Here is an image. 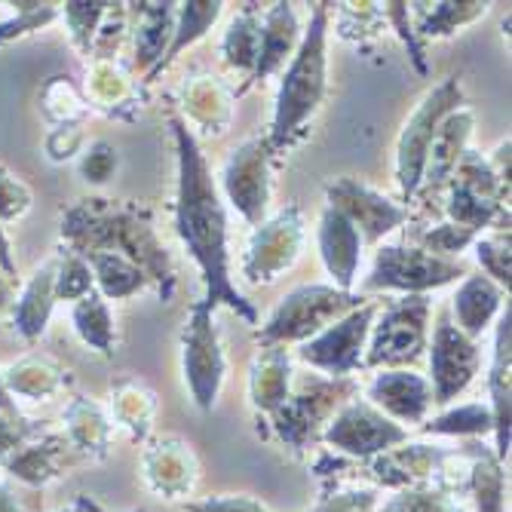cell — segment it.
I'll list each match as a JSON object with an SVG mask.
<instances>
[{"label": "cell", "instance_id": "obj_10", "mask_svg": "<svg viewBox=\"0 0 512 512\" xmlns=\"http://www.w3.org/2000/svg\"><path fill=\"white\" fill-rule=\"evenodd\" d=\"M424 319H427L424 298H402V304L390 307L378 329L371 362H399L414 356L424 341Z\"/></svg>", "mask_w": 512, "mask_h": 512}, {"label": "cell", "instance_id": "obj_23", "mask_svg": "<svg viewBox=\"0 0 512 512\" xmlns=\"http://www.w3.org/2000/svg\"><path fill=\"white\" fill-rule=\"evenodd\" d=\"M224 50H227V59L234 62V65H240V68L258 65L261 25H255V19L249 13H243L234 25H230V34L224 40Z\"/></svg>", "mask_w": 512, "mask_h": 512}, {"label": "cell", "instance_id": "obj_37", "mask_svg": "<svg viewBox=\"0 0 512 512\" xmlns=\"http://www.w3.org/2000/svg\"><path fill=\"white\" fill-rule=\"evenodd\" d=\"M19 439V430L16 427H7L4 421H0V451H4L7 445H13Z\"/></svg>", "mask_w": 512, "mask_h": 512}, {"label": "cell", "instance_id": "obj_29", "mask_svg": "<svg viewBox=\"0 0 512 512\" xmlns=\"http://www.w3.org/2000/svg\"><path fill=\"white\" fill-rule=\"evenodd\" d=\"M384 512H451V503L433 491H408L390 500Z\"/></svg>", "mask_w": 512, "mask_h": 512}, {"label": "cell", "instance_id": "obj_39", "mask_svg": "<svg viewBox=\"0 0 512 512\" xmlns=\"http://www.w3.org/2000/svg\"><path fill=\"white\" fill-rule=\"evenodd\" d=\"M0 408H10V402H7V393L0 390Z\"/></svg>", "mask_w": 512, "mask_h": 512}, {"label": "cell", "instance_id": "obj_27", "mask_svg": "<svg viewBox=\"0 0 512 512\" xmlns=\"http://www.w3.org/2000/svg\"><path fill=\"white\" fill-rule=\"evenodd\" d=\"M221 13V4H184V16H181V31L169 50V59L181 50L184 43H191L194 37L203 34L206 25H212Z\"/></svg>", "mask_w": 512, "mask_h": 512}, {"label": "cell", "instance_id": "obj_30", "mask_svg": "<svg viewBox=\"0 0 512 512\" xmlns=\"http://www.w3.org/2000/svg\"><path fill=\"white\" fill-rule=\"evenodd\" d=\"M479 261L491 276H497L500 283L509 286V240H491L479 246Z\"/></svg>", "mask_w": 512, "mask_h": 512}, {"label": "cell", "instance_id": "obj_32", "mask_svg": "<svg viewBox=\"0 0 512 512\" xmlns=\"http://www.w3.org/2000/svg\"><path fill=\"white\" fill-rule=\"evenodd\" d=\"M188 509L191 512H270L267 506H261L258 500H249V497H215L206 503H194Z\"/></svg>", "mask_w": 512, "mask_h": 512}, {"label": "cell", "instance_id": "obj_33", "mask_svg": "<svg viewBox=\"0 0 512 512\" xmlns=\"http://www.w3.org/2000/svg\"><path fill=\"white\" fill-rule=\"evenodd\" d=\"M89 289V270L86 264H80L77 258H71L62 270V279H59V292L65 298H74V295H83Z\"/></svg>", "mask_w": 512, "mask_h": 512}, {"label": "cell", "instance_id": "obj_14", "mask_svg": "<svg viewBox=\"0 0 512 512\" xmlns=\"http://www.w3.org/2000/svg\"><path fill=\"white\" fill-rule=\"evenodd\" d=\"M319 246H322L325 264H329V270L338 279V286L347 289L353 283V273L359 264V234H356V224H350V218L338 212L335 206L322 215Z\"/></svg>", "mask_w": 512, "mask_h": 512}, {"label": "cell", "instance_id": "obj_8", "mask_svg": "<svg viewBox=\"0 0 512 512\" xmlns=\"http://www.w3.org/2000/svg\"><path fill=\"white\" fill-rule=\"evenodd\" d=\"M329 439L335 448L353 451V454H375L387 451L390 445L405 439V430L390 424L384 414H378L368 405H350L329 430Z\"/></svg>", "mask_w": 512, "mask_h": 512}, {"label": "cell", "instance_id": "obj_17", "mask_svg": "<svg viewBox=\"0 0 512 512\" xmlns=\"http://www.w3.org/2000/svg\"><path fill=\"white\" fill-rule=\"evenodd\" d=\"M491 393H494V430H497V457H506L509 451V310L500 319L497 332V359L491 375Z\"/></svg>", "mask_w": 512, "mask_h": 512}, {"label": "cell", "instance_id": "obj_22", "mask_svg": "<svg viewBox=\"0 0 512 512\" xmlns=\"http://www.w3.org/2000/svg\"><path fill=\"white\" fill-rule=\"evenodd\" d=\"M467 129H470V114H457V117H448L445 123H439L436 129V138H433V175L439 178L442 172H448L451 163H457V151L463 145V138H467Z\"/></svg>", "mask_w": 512, "mask_h": 512}, {"label": "cell", "instance_id": "obj_18", "mask_svg": "<svg viewBox=\"0 0 512 512\" xmlns=\"http://www.w3.org/2000/svg\"><path fill=\"white\" fill-rule=\"evenodd\" d=\"M295 13L289 4H276L267 19H264V31H261V50H258V74H270L279 62L286 59V53L292 50L295 40Z\"/></svg>", "mask_w": 512, "mask_h": 512}, {"label": "cell", "instance_id": "obj_3", "mask_svg": "<svg viewBox=\"0 0 512 512\" xmlns=\"http://www.w3.org/2000/svg\"><path fill=\"white\" fill-rule=\"evenodd\" d=\"M209 304H200L194 310V319L184 332V375H188L191 393L200 408H212L221 378H224V356L218 350L212 322H209Z\"/></svg>", "mask_w": 512, "mask_h": 512}, {"label": "cell", "instance_id": "obj_20", "mask_svg": "<svg viewBox=\"0 0 512 512\" xmlns=\"http://www.w3.org/2000/svg\"><path fill=\"white\" fill-rule=\"evenodd\" d=\"M50 307H53V267H43L19 304V313H16L19 329L25 335H37L43 329L46 316H50Z\"/></svg>", "mask_w": 512, "mask_h": 512}, {"label": "cell", "instance_id": "obj_7", "mask_svg": "<svg viewBox=\"0 0 512 512\" xmlns=\"http://www.w3.org/2000/svg\"><path fill=\"white\" fill-rule=\"evenodd\" d=\"M298 246H301V218L295 209H289L258 230L249 261H246V276L255 279V283H261V279L264 283L267 279H276L279 270H286L295 261Z\"/></svg>", "mask_w": 512, "mask_h": 512}, {"label": "cell", "instance_id": "obj_25", "mask_svg": "<svg viewBox=\"0 0 512 512\" xmlns=\"http://www.w3.org/2000/svg\"><path fill=\"white\" fill-rule=\"evenodd\" d=\"M92 264L99 267L105 292L114 298H123V295H129L142 286V273H138V267H132L120 255H92Z\"/></svg>", "mask_w": 512, "mask_h": 512}, {"label": "cell", "instance_id": "obj_13", "mask_svg": "<svg viewBox=\"0 0 512 512\" xmlns=\"http://www.w3.org/2000/svg\"><path fill=\"white\" fill-rule=\"evenodd\" d=\"M145 476L157 494L184 497V494H191L197 482V460L188 451V445L169 439V442H160L145 457Z\"/></svg>", "mask_w": 512, "mask_h": 512}, {"label": "cell", "instance_id": "obj_1", "mask_svg": "<svg viewBox=\"0 0 512 512\" xmlns=\"http://www.w3.org/2000/svg\"><path fill=\"white\" fill-rule=\"evenodd\" d=\"M175 135H178V148H181L178 234L209 279L206 304L215 307L218 301H227L230 307H237L246 319H252L255 313L243 304V298L227 283V221H224L218 191L209 178L206 160L197 151L194 138L184 132V126L175 123Z\"/></svg>", "mask_w": 512, "mask_h": 512}, {"label": "cell", "instance_id": "obj_26", "mask_svg": "<svg viewBox=\"0 0 512 512\" xmlns=\"http://www.w3.org/2000/svg\"><path fill=\"white\" fill-rule=\"evenodd\" d=\"M74 319H77V329H80L86 344L99 347V350L111 347V316H108V307L99 298H86L77 307Z\"/></svg>", "mask_w": 512, "mask_h": 512}, {"label": "cell", "instance_id": "obj_40", "mask_svg": "<svg viewBox=\"0 0 512 512\" xmlns=\"http://www.w3.org/2000/svg\"><path fill=\"white\" fill-rule=\"evenodd\" d=\"M0 301H4V286H0Z\"/></svg>", "mask_w": 512, "mask_h": 512}, {"label": "cell", "instance_id": "obj_5", "mask_svg": "<svg viewBox=\"0 0 512 512\" xmlns=\"http://www.w3.org/2000/svg\"><path fill=\"white\" fill-rule=\"evenodd\" d=\"M350 298L338 295L335 289H322V286H307L292 292L279 310L273 313L264 341H292V338H304L316 329H322L332 316H338L347 307Z\"/></svg>", "mask_w": 512, "mask_h": 512}, {"label": "cell", "instance_id": "obj_38", "mask_svg": "<svg viewBox=\"0 0 512 512\" xmlns=\"http://www.w3.org/2000/svg\"><path fill=\"white\" fill-rule=\"evenodd\" d=\"M0 264H4L7 270H13V258H10V246H7L4 234H0Z\"/></svg>", "mask_w": 512, "mask_h": 512}, {"label": "cell", "instance_id": "obj_12", "mask_svg": "<svg viewBox=\"0 0 512 512\" xmlns=\"http://www.w3.org/2000/svg\"><path fill=\"white\" fill-rule=\"evenodd\" d=\"M368 322H371V310L353 313L344 322H338L335 329L322 332L316 341H310L304 347V359H310L313 365H322L329 371H344L359 359L362 341L368 335Z\"/></svg>", "mask_w": 512, "mask_h": 512}, {"label": "cell", "instance_id": "obj_34", "mask_svg": "<svg viewBox=\"0 0 512 512\" xmlns=\"http://www.w3.org/2000/svg\"><path fill=\"white\" fill-rule=\"evenodd\" d=\"M28 206V191L19 181L0 175V215H16Z\"/></svg>", "mask_w": 512, "mask_h": 512}, {"label": "cell", "instance_id": "obj_24", "mask_svg": "<svg viewBox=\"0 0 512 512\" xmlns=\"http://www.w3.org/2000/svg\"><path fill=\"white\" fill-rule=\"evenodd\" d=\"M473 488L479 500V512H500L503 509V473L497 467V460L488 457L485 451L479 454L473 467Z\"/></svg>", "mask_w": 512, "mask_h": 512}, {"label": "cell", "instance_id": "obj_16", "mask_svg": "<svg viewBox=\"0 0 512 512\" xmlns=\"http://www.w3.org/2000/svg\"><path fill=\"white\" fill-rule=\"evenodd\" d=\"M371 399L381 408H387L390 414L402 417V421H421L424 411L433 402V393L421 378L405 375V371H390V375H381L375 381Z\"/></svg>", "mask_w": 512, "mask_h": 512}, {"label": "cell", "instance_id": "obj_9", "mask_svg": "<svg viewBox=\"0 0 512 512\" xmlns=\"http://www.w3.org/2000/svg\"><path fill=\"white\" fill-rule=\"evenodd\" d=\"M224 184L234 206L249 221H258L267 206V154L261 142H249L227 160Z\"/></svg>", "mask_w": 512, "mask_h": 512}, {"label": "cell", "instance_id": "obj_2", "mask_svg": "<svg viewBox=\"0 0 512 512\" xmlns=\"http://www.w3.org/2000/svg\"><path fill=\"white\" fill-rule=\"evenodd\" d=\"M325 89V7L319 4L313 10L310 34L304 37L301 50L283 80L276 102V120H273V142L283 145L292 132L316 111Z\"/></svg>", "mask_w": 512, "mask_h": 512}, {"label": "cell", "instance_id": "obj_21", "mask_svg": "<svg viewBox=\"0 0 512 512\" xmlns=\"http://www.w3.org/2000/svg\"><path fill=\"white\" fill-rule=\"evenodd\" d=\"M286 384H289V359H283L279 353L264 356L261 371H255V378H252L255 402L261 408H276L286 399Z\"/></svg>", "mask_w": 512, "mask_h": 512}, {"label": "cell", "instance_id": "obj_28", "mask_svg": "<svg viewBox=\"0 0 512 512\" xmlns=\"http://www.w3.org/2000/svg\"><path fill=\"white\" fill-rule=\"evenodd\" d=\"M488 427H491L488 411L479 408V405H467V408H460L454 414L439 417V421H433L427 430L430 433H482Z\"/></svg>", "mask_w": 512, "mask_h": 512}, {"label": "cell", "instance_id": "obj_35", "mask_svg": "<svg viewBox=\"0 0 512 512\" xmlns=\"http://www.w3.org/2000/svg\"><path fill=\"white\" fill-rule=\"evenodd\" d=\"M117 166V157L108 145H96V151H92L83 163V172L92 178V181H105Z\"/></svg>", "mask_w": 512, "mask_h": 512}, {"label": "cell", "instance_id": "obj_31", "mask_svg": "<svg viewBox=\"0 0 512 512\" xmlns=\"http://www.w3.org/2000/svg\"><path fill=\"white\" fill-rule=\"evenodd\" d=\"M375 509V494L371 491H353V494H338L325 500L316 512H371Z\"/></svg>", "mask_w": 512, "mask_h": 512}, {"label": "cell", "instance_id": "obj_19", "mask_svg": "<svg viewBox=\"0 0 512 512\" xmlns=\"http://www.w3.org/2000/svg\"><path fill=\"white\" fill-rule=\"evenodd\" d=\"M497 304H500V295H497V289L488 283L485 276L467 279V283H463V289L457 292V298H454L457 319H460V325L470 335H476V332L485 329V322L491 319V313L497 310Z\"/></svg>", "mask_w": 512, "mask_h": 512}, {"label": "cell", "instance_id": "obj_36", "mask_svg": "<svg viewBox=\"0 0 512 512\" xmlns=\"http://www.w3.org/2000/svg\"><path fill=\"white\" fill-rule=\"evenodd\" d=\"M470 240H473L470 230H457V227H442V230H436V234L427 237V243L436 246L439 252H457L463 243H470Z\"/></svg>", "mask_w": 512, "mask_h": 512}, {"label": "cell", "instance_id": "obj_15", "mask_svg": "<svg viewBox=\"0 0 512 512\" xmlns=\"http://www.w3.org/2000/svg\"><path fill=\"white\" fill-rule=\"evenodd\" d=\"M332 200H335V209L350 218V224L359 221L368 230V237H381V234H387L390 227H396L402 221V209L390 206L387 200L359 188V184H353V181L335 184Z\"/></svg>", "mask_w": 512, "mask_h": 512}, {"label": "cell", "instance_id": "obj_4", "mask_svg": "<svg viewBox=\"0 0 512 512\" xmlns=\"http://www.w3.org/2000/svg\"><path fill=\"white\" fill-rule=\"evenodd\" d=\"M457 99H460V92H457L454 83L439 86L433 96L421 108H417L411 123L405 126L402 145H399V178H402V188L408 194L417 188V181H421V172H424L430 145L436 138V129H439L442 117L454 108Z\"/></svg>", "mask_w": 512, "mask_h": 512}, {"label": "cell", "instance_id": "obj_11", "mask_svg": "<svg viewBox=\"0 0 512 512\" xmlns=\"http://www.w3.org/2000/svg\"><path fill=\"white\" fill-rule=\"evenodd\" d=\"M476 371V347L454 332L448 322H439L436 344H433V399L448 402L454 393H460L470 384Z\"/></svg>", "mask_w": 512, "mask_h": 512}, {"label": "cell", "instance_id": "obj_6", "mask_svg": "<svg viewBox=\"0 0 512 512\" xmlns=\"http://www.w3.org/2000/svg\"><path fill=\"white\" fill-rule=\"evenodd\" d=\"M460 273L457 264H445L442 258H433L421 249H399L387 246L378 255L375 276L368 286H393V289H430L442 286Z\"/></svg>", "mask_w": 512, "mask_h": 512}]
</instances>
